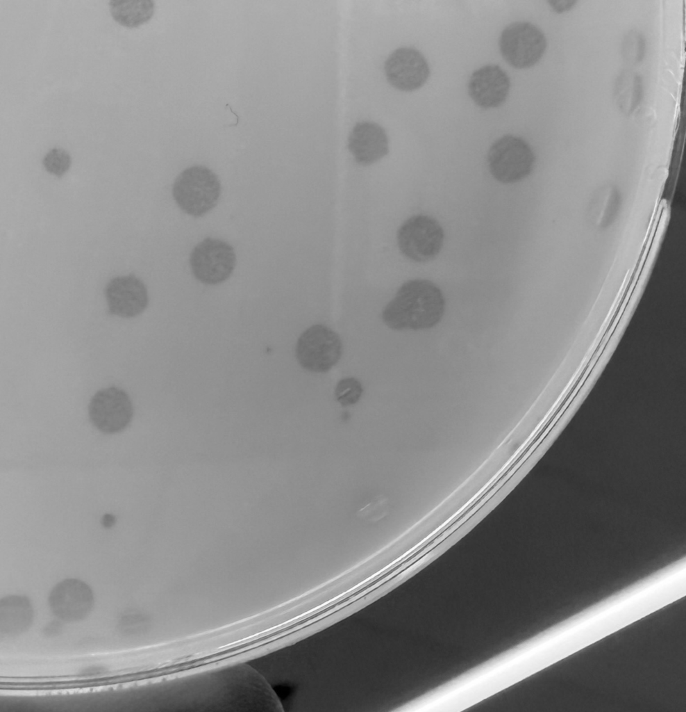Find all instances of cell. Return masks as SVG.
Returning a JSON list of instances; mask_svg holds the SVG:
<instances>
[{
  "mask_svg": "<svg viewBox=\"0 0 686 712\" xmlns=\"http://www.w3.org/2000/svg\"><path fill=\"white\" fill-rule=\"evenodd\" d=\"M444 309L440 289L431 281L415 279L401 285L383 310L382 319L394 330H422L438 324Z\"/></svg>",
  "mask_w": 686,
  "mask_h": 712,
  "instance_id": "cell-1",
  "label": "cell"
},
{
  "mask_svg": "<svg viewBox=\"0 0 686 712\" xmlns=\"http://www.w3.org/2000/svg\"><path fill=\"white\" fill-rule=\"evenodd\" d=\"M172 193L183 212L201 217L216 206L221 193V184L211 170L194 165L178 175L173 185Z\"/></svg>",
  "mask_w": 686,
  "mask_h": 712,
  "instance_id": "cell-2",
  "label": "cell"
},
{
  "mask_svg": "<svg viewBox=\"0 0 686 712\" xmlns=\"http://www.w3.org/2000/svg\"><path fill=\"white\" fill-rule=\"evenodd\" d=\"M535 154L529 144L520 137L506 135L496 140L487 154L489 170L495 179L515 183L527 177L535 165Z\"/></svg>",
  "mask_w": 686,
  "mask_h": 712,
  "instance_id": "cell-3",
  "label": "cell"
},
{
  "mask_svg": "<svg viewBox=\"0 0 686 712\" xmlns=\"http://www.w3.org/2000/svg\"><path fill=\"white\" fill-rule=\"evenodd\" d=\"M444 231L434 218L416 215L407 219L397 232V243L401 253L415 262L435 259L444 243Z\"/></svg>",
  "mask_w": 686,
  "mask_h": 712,
  "instance_id": "cell-4",
  "label": "cell"
},
{
  "mask_svg": "<svg viewBox=\"0 0 686 712\" xmlns=\"http://www.w3.org/2000/svg\"><path fill=\"white\" fill-rule=\"evenodd\" d=\"M505 60L517 69H526L537 63L546 49L544 33L528 22H516L502 31L499 42Z\"/></svg>",
  "mask_w": 686,
  "mask_h": 712,
  "instance_id": "cell-5",
  "label": "cell"
},
{
  "mask_svg": "<svg viewBox=\"0 0 686 712\" xmlns=\"http://www.w3.org/2000/svg\"><path fill=\"white\" fill-rule=\"evenodd\" d=\"M342 346L336 332L324 325H314L298 339L296 357L306 370L315 373L328 371L340 360Z\"/></svg>",
  "mask_w": 686,
  "mask_h": 712,
  "instance_id": "cell-6",
  "label": "cell"
},
{
  "mask_svg": "<svg viewBox=\"0 0 686 712\" xmlns=\"http://www.w3.org/2000/svg\"><path fill=\"white\" fill-rule=\"evenodd\" d=\"M235 263L233 248L223 240L210 237L198 243L190 257L195 278L209 285L226 281L232 274Z\"/></svg>",
  "mask_w": 686,
  "mask_h": 712,
  "instance_id": "cell-7",
  "label": "cell"
},
{
  "mask_svg": "<svg viewBox=\"0 0 686 712\" xmlns=\"http://www.w3.org/2000/svg\"><path fill=\"white\" fill-rule=\"evenodd\" d=\"M89 416L93 425L104 433H115L124 430L131 421L133 409L128 394L119 388L111 387L98 391L88 407Z\"/></svg>",
  "mask_w": 686,
  "mask_h": 712,
  "instance_id": "cell-8",
  "label": "cell"
},
{
  "mask_svg": "<svg viewBox=\"0 0 686 712\" xmlns=\"http://www.w3.org/2000/svg\"><path fill=\"white\" fill-rule=\"evenodd\" d=\"M52 613L60 620L74 622L83 620L94 606L92 589L76 578L65 579L56 584L49 596Z\"/></svg>",
  "mask_w": 686,
  "mask_h": 712,
  "instance_id": "cell-9",
  "label": "cell"
},
{
  "mask_svg": "<svg viewBox=\"0 0 686 712\" xmlns=\"http://www.w3.org/2000/svg\"><path fill=\"white\" fill-rule=\"evenodd\" d=\"M384 70L389 83L398 90L412 91L427 81L430 70L425 57L416 49L401 47L386 59Z\"/></svg>",
  "mask_w": 686,
  "mask_h": 712,
  "instance_id": "cell-10",
  "label": "cell"
},
{
  "mask_svg": "<svg viewBox=\"0 0 686 712\" xmlns=\"http://www.w3.org/2000/svg\"><path fill=\"white\" fill-rule=\"evenodd\" d=\"M109 312L123 318L135 317L147 307V289L134 275L112 279L105 289Z\"/></svg>",
  "mask_w": 686,
  "mask_h": 712,
  "instance_id": "cell-11",
  "label": "cell"
},
{
  "mask_svg": "<svg viewBox=\"0 0 686 712\" xmlns=\"http://www.w3.org/2000/svg\"><path fill=\"white\" fill-rule=\"evenodd\" d=\"M510 81L506 72L497 65H487L471 74L468 92L472 100L483 108L501 105L509 93Z\"/></svg>",
  "mask_w": 686,
  "mask_h": 712,
  "instance_id": "cell-12",
  "label": "cell"
},
{
  "mask_svg": "<svg viewBox=\"0 0 686 712\" xmlns=\"http://www.w3.org/2000/svg\"><path fill=\"white\" fill-rule=\"evenodd\" d=\"M348 148L355 161L372 164L387 154L388 138L385 129L374 122L357 123L348 138Z\"/></svg>",
  "mask_w": 686,
  "mask_h": 712,
  "instance_id": "cell-13",
  "label": "cell"
},
{
  "mask_svg": "<svg viewBox=\"0 0 686 712\" xmlns=\"http://www.w3.org/2000/svg\"><path fill=\"white\" fill-rule=\"evenodd\" d=\"M1 631L18 635L26 631L33 622V610L25 596L11 595L1 600Z\"/></svg>",
  "mask_w": 686,
  "mask_h": 712,
  "instance_id": "cell-14",
  "label": "cell"
},
{
  "mask_svg": "<svg viewBox=\"0 0 686 712\" xmlns=\"http://www.w3.org/2000/svg\"><path fill=\"white\" fill-rule=\"evenodd\" d=\"M620 207V195L616 187L606 185L599 188L589 207L590 220L594 226L603 228L616 218Z\"/></svg>",
  "mask_w": 686,
  "mask_h": 712,
  "instance_id": "cell-15",
  "label": "cell"
},
{
  "mask_svg": "<svg viewBox=\"0 0 686 712\" xmlns=\"http://www.w3.org/2000/svg\"><path fill=\"white\" fill-rule=\"evenodd\" d=\"M113 19L127 27H136L149 20L154 13L151 0H112L109 2Z\"/></svg>",
  "mask_w": 686,
  "mask_h": 712,
  "instance_id": "cell-16",
  "label": "cell"
},
{
  "mask_svg": "<svg viewBox=\"0 0 686 712\" xmlns=\"http://www.w3.org/2000/svg\"><path fill=\"white\" fill-rule=\"evenodd\" d=\"M642 92V79L633 71L625 70L618 77L614 96L620 110L631 113L639 104Z\"/></svg>",
  "mask_w": 686,
  "mask_h": 712,
  "instance_id": "cell-17",
  "label": "cell"
},
{
  "mask_svg": "<svg viewBox=\"0 0 686 712\" xmlns=\"http://www.w3.org/2000/svg\"><path fill=\"white\" fill-rule=\"evenodd\" d=\"M363 388L360 382L355 378H345L340 380L335 387V395L338 403L342 406L351 405L360 398Z\"/></svg>",
  "mask_w": 686,
  "mask_h": 712,
  "instance_id": "cell-18",
  "label": "cell"
},
{
  "mask_svg": "<svg viewBox=\"0 0 686 712\" xmlns=\"http://www.w3.org/2000/svg\"><path fill=\"white\" fill-rule=\"evenodd\" d=\"M71 164L69 154L60 148H53L44 156L43 165L46 170L58 177L67 171Z\"/></svg>",
  "mask_w": 686,
  "mask_h": 712,
  "instance_id": "cell-19",
  "label": "cell"
},
{
  "mask_svg": "<svg viewBox=\"0 0 686 712\" xmlns=\"http://www.w3.org/2000/svg\"><path fill=\"white\" fill-rule=\"evenodd\" d=\"M644 40L641 33L636 31L629 33L624 42V56L632 64L641 61L644 53Z\"/></svg>",
  "mask_w": 686,
  "mask_h": 712,
  "instance_id": "cell-20",
  "label": "cell"
},
{
  "mask_svg": "<svg viewBox=\"0 0 686 712\" xmlns=\"http://www.w3.org/2000/svg\"><path fill=\"white\" fill-rule=\"evenodd\" d=\"M556 12L562 13L567 11L574 6L576 3L575 1L564 0V1H551L549 2Z\"/></svg>",
  "mask_w": 686,
  "mask_h": 712,
  "instance_id": "cell-21",
  "label": "cell"
},
{
  "mask_svg": "<svg viewBox=\"0 0 686 712\" xmlns=\"http://www.w3.org/2000/svg\"><path fill=\"white\" fill-rule=\"evenodd\" d=\"M115 522V517L111 514H106L103 516L101 519L102 525L106 528H110Z\"/></svg>",
  "mask_w": 686,
  "mask_h": 712,
  "instance_id": "cell-22",
  "label": "cell"
}]
</instances>
